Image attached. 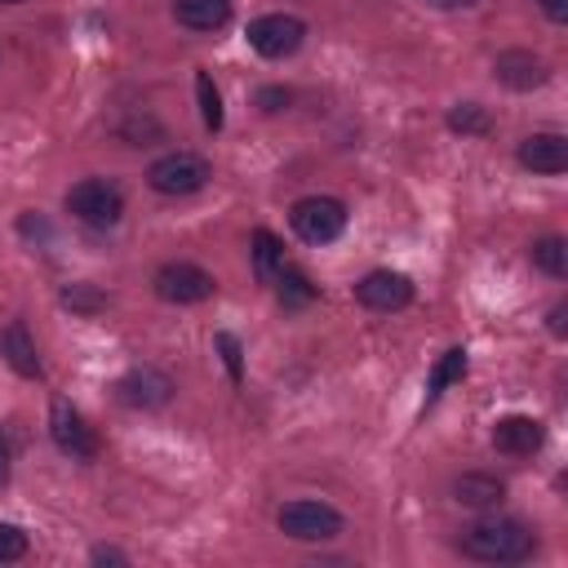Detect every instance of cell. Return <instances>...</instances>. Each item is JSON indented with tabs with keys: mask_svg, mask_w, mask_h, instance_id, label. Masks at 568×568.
Masks as SVG:
<instances>
[{
	"mask_svg": "<svg viewBox=\"0 0 568 568\" xmlns=\"http://www.w3.org/2000/svg\"><path fill=\"white\" fill-rule=\"evenodd\" d=\"M493 75H497V84H506L515 93H528V89H541L550 80V67L532 49H506V53L493 58Z\"/></svg>",
	"mask_w": 568,
	"mask_h": 568,
	"instance_id": "obj_11",
	"label": "cell"
},
{
	"mask_svg": "<svg viewBox=\"0 0 568 568\" xmlns=\"http://www.w3.org/2000/svg\"><path fill=\"white\" fill-rule=\"evenodd\" d=\"M9 462H13V448H9V435L0 430V488L9 484Z\"/></svg>",
	"mask_w": 568,
	"mask_h": 568,
	"instance_id": "obj_29",
	"label": "cell"
},
{
	"mask_svg": "<svg viewBox=\"0 0 568 568\" xmlns=\"http://www.w3.org/2000/svg\"><path fill=\"white\" fill-rule=\"evenodd\" d=\"M67 213L75 222L93 226V231H106V226H115L124 217V191L115 182H106V178H84V182H75L67 191Z\"/></svg>",
	"mask_w": 568,
	"mask_h": 568,
	"instance_id": "obj_3",
	"label": "cell"
},
{
	"mask_svg": "<svg viewBox=\"0 0 568 568\" xmlns=\"http://www.w3.org/2000/svg\"><path fill=\"white\" fill-rule=\"evenodd\" d=\"M209 178H213V164H209L204 155H195V151H169V155L151 160V169H146L151 191L173 195V200H178V195H195V191H204Z\"/></svg>",
	"mask_w": 568,
	"mask_h": 568,
	"instance_id": "obj_4",
	"label": "cell"
},
{
	"mask_svg": "<svg viewBox=\"0 0 568 568\" xmlns=\"http://www.w3.org/2000/svg\"><path fill=\"white\" fill-rule=\"evenodd\" d=\"M444 124H448L453 133H462V138H484V133L493 129V115H488V106H479V102H457Z\"/></svg>",
	"mask_w": 568,
	"mask_h": 568,
	"instance_id": "obj_21",
	"label": "cell"
},
{
	"mask_svg": "<svg viewBox=\"0 0 568 568\" xmlns=\"http://www.w3.org/2000/svg\"><path fill=\"white\" fill-rule=\"evenodd\" d=\"M275 284V293H280V302L288 306V311H297V306H311L315 302V284H311V275L302 271V266H280V275L271 280Z\"/></svg>",
	"mask_w": 568,
	"mask_h": 568,
	"instance_id": "obj_18",
	"label": "cell"
},
{
	"mask_svg": "<svg viewBox=\"0 0 568 568\" xmlns=\"http://www.w3.org/2000/svg\"><path fill=\"white\" fill-rule=\"evenodd\" d=\"M532 266L546 271L550 280H564L568 275V240L564 235H541L532 244Z\"/></svg>",
	"mask_w": 568,
	"mask_h": 568,
	"instance_id": "obj_20",
	"label": "cell"
},
{
	"mask_svg": "<svg viewBox=\"0 0 568 568\" xmlns=\"http://www.w3.org/2000/svg\"><path fill=\"white\" fill-rule=\"evenodd\" d=\"M89 559H93V564H129V555H124V550H115V546H93V550H89Z\"/></svg>",
	"mask_w": 568,
	"mask_h": 568,
	"instance_id": "obj_27",
	"label": "cell"
},
{
	"mask_svg": "<svg viewBox=\"0 0 568 568\" xmlns=\"http://www.w3.org/2000/svg\"><path fill=\"white\" fill-rule=\"evenodd\" d=\"M253 102H257V111H266V115H280V111H288V102H293V93H288L284 84H262Z\"/></svg>",
	"mask_w": 568,
	"mask_h": 568,
	"instance_id": "obj_25",
	"label": "cell"
},
{
	"mask_svg": "<svg viewBox=\"0 0 568 568\" xmlns=\"http://www.w3.org/2000/svg\"><path fill=\"white\" fill-rule=\"evenodd\" d=\"M213 342H217V351H222V359H226V373H231V382H240V377H244V359H240V342H235L231 333H217Z\"/></svg>",
	"mask_w": 568,
	"mask_h": 568,
	"instance_id": "obj_26",
	"label": "cell"
},
{
	"mask_svg": "<svg viewBox=\"0 0 568 568\" xmlns=\"http://www.w3.org/2000/svg\"><path fill=\"white\" fill-rule=\"evenodd\" d=\"M430 9H444V13H453V9H475L479 0H426Z\"/></svg>",
	"mask_w": 568,
	"mask_h": 568,
	"instance_id": "obj_31",
	"label": "cell"
},
{
	"mask_svg": "<svg viewBox=\"0 0 568 568\" xmlns=\"http://www.w3.org/2000/svg\"><path fill=\"white\" fill-rule=\"evenodd\" d=\"M275 524H280V532L293 537V541H333V537L346 528L342 510H333L328 501H311V497L284 501L280 515H275Z\"/></svg>",
	"mask_w": 568,
	"mask_h": 568,
	"instance_id": "obj_5",
	"label": "cell"
},
{
	"mask_svg": "<svg viewBox=\"0 0 568 568\" xmlns=\"http://www.w3.org/2000/svg\"><path fill=\"white\" fill-rule=\"evenodd\" d=\"M280 266H284V244H280L266 226H257V231H253V271H257V280L271 284V280L280 275Z\"/></svg>",
	"mask_w": 568,
	"mask_h": 568,
	"instance_id": "obj_19",
	"label": "cell"
},
{
	"mask_svg": "<svg viewBox=\"0 0 568 568\" xmlns=\"http://www.w3.org/2000/svg\"><path fill=\"white\" fill-rule=\"evenodd\" d=\"M457 550L475 564H524L537 550V532L524 519L510 515H484L470 528H462Z\"/></svg>",
	"mask_w": 568,
	"mask_h": 568,
	"instance_id": "obj_1",
	"label": "cell"
},
{
	"mask_svg": "<svg viewBox=\"0 0 568 568\" xmlns=\"http://www.w3.org/2000/svg\"><path fill=\"white\" fill-rule=\"evenodd\" d=\"M248 49L262 53V58H293L302 44H306V22L297 13H262L248 22Z\"/></svg>",
	"mask_w": 568,
	"mask_h": 568,
	"instance_id": "obj_6",
	"label": "cell"
},
{
	"mask_svg": "<svg viewBox=\"0 0 568 568\" xmlns=\"http://www.w3.org/2000/svg\"><path fill=\"white\" fill-rule=\"evenodd\" d=\"M231 13V0H173V18L186 31H222Z\"/></svg>",
	"mask_w": 568,
	"mask_h": 568,
	"instance_id": "obj_15",
	"label": "cell"
},
{
	"mask_svg": "<svg viewBox=\"0 0 568 568\" xmlns=\"http://www.w3.org/2000/svg\"><path fill=\"white\" fill-rule=\"evenodd\" d=\"M537 9L559 27V22H568V0H537Z\"/></svg>",
	"mask_w": 568,
	"mask_h": 568,
	"instance_id": "obj_28",
	"label": "cell"
},
{
	"mask_svg": "<svg viewBox=\"0 0 568 568\" xmlns=\"http://www.w3.org/2000/svg\"><path fill=\"white\" fill-rule=\"evenodd\" d=\"M173 377L164 373V368H151V364H138V368H129L120 382H115V399L124 404V408H142V413H155V408H164L169 399H173Z\"/></svg>",
	"mask_w": 568,
	"mask_h": 568,
	"instance_id": "obj_9",
	"label": "cell"
},
{
	"mask_svg": "<svg viewBox=\"0 0 568 568\" xmlns=\"http://www.w3.org/2000/svg\"><path fill=\"white\" fill-rule=\"evenodd\" d=\"M151 284H155V297H160V302H173V306L209 302L213 288H217V280H213L204 266H195V262H164Z\"/></svg>",
	"mask_w": 568,
	"mask_h": 568,
	"instance_id": "obj_7",
	"label": "cell"
},
{
	"mask_svg": "<svg viewBox=\"0 0 568 568\" xmlns=\"http://www.w3.org/2000/svg\"><path fill=\"white\" fill-rule=\"evenodd\" d=\"M466 368H470V364H466V351H462V346H448V351L435 359V368H430V382H426V404H435V399H439V395H444L453 382H462V377H466Z\"/></svg>",
	"mask_w": 568,
	"mask_h": 568,
	"instance_id": "obj_17",
	"label": "cell"
},
{
	"mask_svg": "<svg viewBox=\"0 0 568 568\" xmlns=\"http://www.w3.org/2000/svg\"><path fill=\"white\" fill-rule=\"evenodd\" d=\"M564 315H568V302H559V306L550 311V333H555V337H564V333H568V324H564Z\"/></svg>",
	"mask_w": 568,
	"mask_h": 568,
	"instance_id": "obj_30",
	"label": "cell"
},
{
	"mask_svg": "<svg viewBox=\"0 0 568 568\" xmlns=\"http://www.w3.org/2000/svg\"><path fill=\"white\" fill-rule=\"evenodd\" d=\"M541 444H546V426L528 413H506L493 426V448L506 457H532Z\"/></svg>",
	"mask_w": 568,
	"mask_h": 568,
	"instance_id": "obj_12",
	"label": "cell"
},
{
	"mask_svg": "<svg viewBox=\"0 0 568 568\" xmlns=\"http://www.w3.org/2000/svg\"><path fill=\"white\" fill-rule=\"evenodd\" d=\"M288 226L302 244H333L346 231V204L337 195H302L288 209Z\"/></svg>",
	"mask_w": 568,
	"mask_h": 568,
	"instance_id": "obj_2",
	"label": "cell"
},
{
	"mask_svg": "<svg viewBox=\"0 0 568 568\" xmlns=\"http://www.w3.org/2000/svg\"><path fill=\"white\" fill-rule=\"evenodd\" d=\"M62 306H71V311H80V315H98V311L106 306V293L93 288V284H67V288H62Z\"/></svg>",
	"mask_w": 568,
	"mask_h": 568,
	"instance_id": "obj_23",
	"label": "cell"
},
{
	"mask_svg": "<svg viewBox=\"0 0 568 568\" xmlns=\"http://www.w3.org/2000/svg\"><path fill=\"white\" fill-rule=\"evenodd\" d=\"M519 164L528 173H546V178L564 173L568 169V138L564 133H528L519 142Z\"/></svg>",
	"mask_w": 568,
	"mask_h": 568,
	"instance_id": "obj_13",
	"label": "cell"
},
{
	"mask_svg": "<svg viewBox=\"0 0 568 568\" xmlns=\"http://www.w3.org/2000/svg\"><path fill=\"white\" fill-rule=\"evenodd\" d=\"M355 302L368 306V311H382V315L404 311V306L413 302V280L399 275V271H390V266H377V271H368V275L355 284Z\"/></svg>",
	"mask_w": 568,
	"mask_h": 568,
	"instance_id": "obj_10",
	"label": "cell"
},
{
	"mask_svg": "<svg viewBox=\"0 0 568 568\" xmlns=\"http://www.w3.org/2000/svg\"><path fill=\"white\" fill-rule=\"evenodd\" d=\"M0 351H4V359L13 364V373H22V377H40V355H36V342H31V333H27L22 320H13V324L4 328Z\"/></svg>",
	"mask_w": 568,
	"mask_h": 568,
	"instance_id": "obj_16",
	"label": "cell"
},
{
	"mask_svg": "<svg viewBox=\"0 0 568 568\" xmlns=\"http://www.w3.org/2000/svg\"><path fill=\"white\" fill-rule=\"evenodd\" d=\"M49 435H53V444L67 453V457H75V462H93L98 457V435H93V426L84 422V413L71 404V399H53L49 404Z\"/></svg>",
	"mask_w": 568,
	"mask_h": 568,
	"instance_id": "obj_8",
	"label": "cell"
},
{
	"mask_svg": "<svg viewBox=\"0 0 568 568\" xmlns=\"http://www.w3.org/2000/svg\"><path fill=\"white\" fill-rule=\"evenodd\" d=\"M195 98H200V120H204V129L217 133V129L226 124V111H222V93H217V84H213L209 71H195Z\"/></svg>",
	"mask_w": 568,
	"mask_h": 568,
	"instance_id": "obj_22",
	"label": "cell"
},
{
	"mask_svg": "<svg viewBox=\"0 0 568 568\" xmlns=\"http://www.w3.org/2000/svg\"><path fill=\"white\" fill-rule=\"evenodd\" d=\"M453 501H462L470 510H497L506 501V479L484 475V470H466L453 479Z\"/></svg>",
	"mask_w": 568,
	"mask_h": 568,
	"instance_id": "obj_14",
	"label": "cell"
},
{
	"mask_svg": "<svg viewBox=\"0 0 568 568\" xmlns=\"http://www.w3.org/2000/svg\"><path fill=\"white\" fill-rule=\"evenodd\" d=\"M27 555V532L18 524H0V564H13Z\"/></svg>",
	"mask_w": 568,
	"mask_h": 568,
	"instance_id": "obj_24",
	"label": "cell"
},
{
	"mask_svg": "<svg viewBox=\"0 0 568 568\" xmlns=\"http://www.w3.org/2000/svg\"><path fill=\"white\" fill-rule=\"evenodd\" d=\"M0 4H22V0H0Z\"/></svg>",
	"mask_w": 568,
	"mask_h": 568,
	"instance_id": "obj_32",
	"label": "cell"
}]
</instances>
